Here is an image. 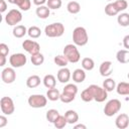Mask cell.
<instances>
[{
  "mask_svg": "<svg viewBox=\"0 0 129 129\" xmlns=\"http://www.w3.org/2000/svg\"><path fill=\"white\" fill-rule=\"evenodd\" d=\"M73 41L78 46H84L88 43L89 36H88V32H87L85 27L78 26L74 29V31H73Z\"/></svg>",
  "mask_w": 129,
  "mask_h": 129,
  "instance_id": "obj_1",
  "label": "cell"
},
{
  "mask_svg": "<svg viewBox=\"0 0 129 129\" xmlns=\"http://www.w3.org/2000/svg\"><path fill=\"white\" fill-rule=\"evenodd\" d=\"M63 55L68 58L69 62L72 63H76L80 60L81 58V53L79 51V49L77 48V45L74 43H69L63 47V51H62Z\"/></svg>",
  "mask_w": 129,
  "mask_h": 129,
  "instance_id": "obj_2",
  "label": "cell"
},
{
  "mask_svg": "<svg viewBox=\"0 0 129 129\" xmlns=\"http://www.w3.org/2000/svg\"><path fill=\"white\" fill-rule=\"evenodd\" d=\"M44 33L47 37H59L64 33V26L60 22L48 24L44 28Z\"/></svg>",
  "mask_w": 129,
  "mask_h": 129,
  "instance_id": "obj_3",
  "label": "cell"
},
{
  "mask_svg": "<svg viewBox=\"0 0 129 129\" xmlns=\"http://www.w3.org/2000/svg\"><path fill=\"white\" fill-rule=\"evenodd\" d=\"M121 102L118 99H112L108 101L104 107V113L108 117H112L121 110Z\"/></svg>",
  "mask_w": 129,
  "mask_h": 129,
  "instance_id": "obj_4",
  "label": "cell"
},
{
  "mask_svg": "<svg viewBox=\"0 0 129 129\" xmlns=\"http://www.w3.org/2000/svg\"><path fill=\"white\" fill-rule=\"evenodd\" d=\"M27 102L31 108H35V109L43 108L47 104V97L40 95V94H34V95L29 96Z\"/></svg>",
  "mask_w": 129,
  "mask_h": 129,
  "instance_id": "obj_5",
  "label": "cell"
},
{
  "mask_svg": "<svg viewBox=\"0 0 129 129\" xmlns=\"http://www.w3.org/2000/svg\"><path fill=\"white\" fill-rule=\"evenodd\" d=\"M5 22L10 26H15L22 20V13L18 9H11L5 15Z\"/></svg>",
  "mask_w": 129,
  "mask_h": 129,
  "instance_id": "obj_6",
  "label": "cell"
},
{
  "mask_svg": "<svg viewBox=\"0 0 129 129\" xmlns=\"http://www.w3.org/2000/svg\"><path fill=\"white\" fill-rule=\"evenodd\" d=\"M89 88L91 89L93 96H94V100L96 102L102 103L108 98V92L103 87H100L97 85H90Z\"/></svg>",
  "mask_w": 129,
  "mask_h": 129,
  "instance_id": "obj_7",
  "label": "cell"
},
{
  "mask_svg": "<svg viewBox=\"0 0 129 129\" xmlns=\"http://www.w3.org/2000/svg\"><path fill=\"white\" fill-rule=\"evenodd\" d=\"M0 107L4 115H11L15 110L14 102L10 97H2L0 100Z\"/></svg>",
  "mask_w": 129,
  "mask_h": 129,
  "instance_id": "obj_8",
  "label": "cell"
},
{
  "mask_svg": "<svg viewBox=\"0 0 129 129\" xmlns=\"http://www.w3.org/2000/svg\"><path fill=\"white\" fill-rule=\"evenodd\" d=\"M26 62H27L26 55L21 52L13 53L9 57V63L11 64L12 68H21V67L25 66Z\"/></svg>",
  "mask_w": 129,
  "mask_h": 129,
  "instance_id": "obj_9",
  "label": "cell"
},
{
  "mask_svg": "<svg viewBox=\"0 0 129 129\" xmlns=\"http://www.w3.org/2000/svg\"><path fill=\"white\" fill-rule=\"evenodd\" d=\"M22 48L27 51L30 55L32 54H36L38 52H40V45L38 42L31 40V39H25L22 42Z\"/></svg>",
  "mask_w": 129,
  "mask_h": 129,
  "instance_id": "obj_10",
  "label": "cell"
},
{
  "mask_svg": "<svg viewBox=\"0 0 129 129\" xmlns=\"http://www.w3.org/2000/svg\"><path fill=\"white\" fill-rule=\"evenodd\" d=\"M1 79L5 84H12L16 80V73L14 68H5L1 72Z\"/></svg>",
  "mask_w": 129,
  "mask_h": 129,
  "instance_id": "obj_11",
  "label": "cell"
},
{
  "mask_svg": "<svg viewBox=\"0 0 129 129\" xmlns=\"http://www.w3.org/2000/svg\"><path fill=\"white\" fill-rule=\"evenodd\" d=\"M72 75H71V71L68 68H61L60 70H58L57 74H56V79L59 83L61 84H67L70 79H71Z\"/></svg>",
  "mask_w": 129,
  "mask_h": 129,
  "instance_id": "obj_12",
  "label": "cell"
},
{
  "mask_svg": "<svg viewBox=\"0 0 129 129\" xmlns=\"http://www.w3.org/2000/svg\"><path fill=\"white\" fill-rule=\"evenodd\" d=\"M115 124L116 127L119 129H126L129 126V117L127 114L125 113H121L117 116L116 120H115Z\"/></svg>",
  "mask_w": 129,
  "mask_h": 129,
  "instance_id": "obj_13",
  "label": "cell"
},
{
  "mask_svg": "<svg viewBox=\"0 0 129 129\" xmlns=\"http://www.w3.org/2000/svg\"><path fill=\"white\" fill-rule=\"evenodd\" d=\"M99 72H100V75L102 77H109L112 72H113V69H112V62L110 60H105L103 61L101 64H100V68H99Z\"/></svg>",
  "mask_w": 129,
  "mask_h": 129,
  "instance_id": "obj_14",
  "label": "cell"
},
{
  "mask_svg": "<svg viewBox=\"0 0 129 129\" xmlns=\"http://www.w3.org/2000/svg\"><path fill=\"white\" fill-rule=\"evenodd\" d=\"M85 79H86V72L83 68L82 69H76L73 72V81L75 83L81 84L85 81Z\"/></svg>",
  "mask_w": 129,
  "mask_h": 129,
  "instance_id": "obj_15",
  "label": "cell"
},
{
  "mask_svg": "<svg viewBox=\"0 0 129 129\" xmlns=\"http://www.w3.org/2000/svg\"><path fill=\"white\" fill-rule=\"evenodd\" d=\"M116 58L122 64L128 63L129 62V50L128 49H120V50H118L117 53H116Z\"/></svg>",
  "mask_w": 129,
  "mask_h": 129,
  "instance_id": "obj_16",
  "label": "cell"
},
{
  "mask_svg": "<svg viewBox=\"0 0 129 129\" xmlns=\"http://www.w3.org/2000/svg\"><path fill=\"white\" fill-rule=\"evenodd\" d=\"M35 13H36V15H37L38 18H40V19H46L49 16V14H50V9L47 6H44V5L37 6V8L35 10Z\"/></svg>",
  "mask_w": 129,
  "mask_h": 129,
  "instance_id": "obj_17",
  "label": "cell"
},
{
  "mask_svg": "<svg viewBox=\"0 0 129 129\" xmlns=\"http://www.w3.org/2000/svg\"><path fill=\"white\" fill-rule=\"evenodd\" d=\"M64 117L68 121V124H76L79 121V115L75 110H68L64 113Z\"/></svg>",
  "mask_w": 129,
  "mask_h": 129,
  "instance_id": "obj_18",
  "label": "cell"
},
{
  "mask_svg": "<svg viewBox=\"0 0 129 129\" xmlns=\"http://www.w3.org/2000/svg\"><path fill=\"white\" fill-rule=\"evenodd\" d=\"M42 82H43L44 87L47 88V89L54 88L55 85H56V79H55V77L53 75H50V74L45 75L44 78H43V80H42Z\"/></svg>",
  "mask_w": 129,
  "mask_h": 129,
  "instance_id": "obj_19",
  "label": "cell"
},
{
  "mask_svg": "<svg viewBox=\"0 0 129 129\" xmlns=\"http://www.w3.org/2000/svg\"><path fill=\"white\" fill-rule=\"evenodd\" d=\"M40 78L37 76V75H32V76H29L26 80V86L30 89H33V88H36L40 85Z\"/></svg>",
  "mask_w": 129,
  "mask_h": 129,
  "instance_id": "obj_20",
  "label": "cell"
},
{
  "mask_svg": "<svg viewBox=\"0 0 129 129\" xmlns=\"http://www.w3.org/2000/svg\"><path fill=\"white\" fill-rule=\"evenodd\" d=\"M116 92L121 96H129V83L121 82L117 84Z\"/></svg>",
  "mask_w": 129,
  "mask_h": 129,
  "instance_id": "obj_21",
  "label": "cell"
},
{
  "mask_svg": "<svg viewBox=\"0 0 129 129\" xmlns=\"http://www.w3.org/2000/svg\"><path fill=\"white\" fill-rule=\"evenodd\" d=\"M27 30H28V29H27L24 25L19 24V25H15V26H14V28H13V30H12V33H13L14 37H16V38H21V37H23V36L27 33Z\"/></svg>",
  "mask_w": 129,
  "mask_h": 129,
  "instance_id": "obj_22",
  "label": "cell"
},
{
  "mask_svg": "<svg viewBox=\"0 0 129 129\" xmlns=\"http://www.w3.org/2000/svg\"><path fill=\"white\" fill-rule=\"evenodd\" d=\"M46 97H47V99H48L49 101L54 102V101L59 100V98H60V93H59V91H58L57 89H55V87H54V88H51V89H48V90H47V92H46Z\"/></svg>",
  "mask_w": 129,
  "mask_h": 129,
  "instance_id": "obj_23",
  "label": "cell"
},
{
  "mask_svg": "<svg viewBox=\"0 0 129 129\" xmlns=\"http://www.w3.org/2000/svg\"><path fill=\"white\" fill-rule=\"evenodd\" d=\"M67 10L71 14H77V13H79L81 11V5L77 1H71L67 5Z\"/></svg>",
  "mask_w": 129,
  "mask_h": 129,
  "instance_id": "obj_24",
  "label": "cell"
},
{
  "mask_svg": "<svg viewBox=\"0 0 129 129\" xmlns=\"http://www.w3.org/2000/svg\"><path fill=\"white\" fill-rule=\"evenodd\" d=\"M116 82L114 79L111 78H107L104 82H103V88L107 91V92H112L113 90H116Z\"/></svg>",
  "mask_w": 129,
  "mask_h": 129,
  "instance_id": "obj_25",
  "label": "cell"
},
{
  "mask_svg": "<svg viewBox=\"0 0 129 129\" xmlns=\"http://www.w3.org/2000/svg\"><path fill=\"white\" fill-rule=\"evenodd\" d=\"M117 22L120 26H123V27L128 26L129 25V13H126V12L120 13L117 17Z\"/></svg>",
  "mask_w": 129,
  "mask_h": 129,
  "instance_id": "obj_26",
  "label": "cell"
},
{
  "mask_svg": "<svg viewBox=\"0 0 129 129\" xmlns=\"http://www.w3.org/2000/svg\"><path fill=\"white\" fill-rule=\"evenodd\" d=\"M15 5L22 11H28L31 7V1L30 0H16Z\"/></svg>",
  "mask_w": 129,
  "mask_h": 129,
  "instance_id": "obj_27",
  "label": "cell"
},
{
  "mask_svg": "<svg viewBox=\"0 0 129 129\" xmlns=\"http://www.w3.org/2000/svg\"><path fill=\"white\" fill-rule=\"evenodd\" d=\"M82 68L85 71H92L95 68V62L91 57H84L82 59Z\"/></svg>",
  "mask_w": 129,
  "mask_h": 129,
  "instance_id": "obj_28",
  "label": "cell"
},
{
  "mask_svg": "<svg viewBox=\"0 0 129 129\" xmlns=\"http://www.w3.org/2000/svg\"><path fill=\"white\" fill-rule=\"evenodd\" d=\"M105 13L108 15V16H115L119 13L118 9L116 8L114 2H111V3H108L106 6H105Z\"/></svg>",
  "mask_w": 129,
  "mask_h": 129,
  "instance_id": "obj_29",
  "label": "cell"
},
{
  "mask_svg": "<svg viewBox=\"0 0 129 129\" xmlns=\"http://www.w3.org/2000/svg\"><path fill=\"white\" fill-rule=\"evenodd\" d=\"M53 61H54V63H55L56 66H58V67H60V68H64V67H67V64L69 63L68 58H67L63 54H57V55H55L54 58H53Z\"/></svg>",
  "mask_w": 129,
  "mask_h": 129,
  "instance_id": "obj_30",
  "label": "cell"
},
{
  "mask_svg": "<svg viewBox=\"0 0 129 129\" xmlns=\"http://www.w3.org/2000/svg\"><path fill=\"white\" fill-rule=\"evenodd\" d=\"M59 115H60V114L58 113L57 110H55V109H49V110H47V112H46V114H45V117H46V120H47L49 123H52V124H53L54 120H55Z\"/></svg>",
  "mask_w": 129,
  "mask_h": 129,
  "instance_id": "obj_31",
  "label": "cell"
},
{
  "mask_svg": "<svg viewBox=\"0 0 129 129\" xmlns=\"http://www.w3.org/2000/svg\"><path fill=\"white\" fill-rule=\"evenodd\" d=\"M30 60H31L33 66L37 67V66H40V64H42L44 62V56H43L42 53L38 52L36 54H32L31 57H30Z\"/></svg>",
  "mask_w": 129,
  "mask_h": 129,
  "instance_id": "obj_32",
  "label": "cell"
},
{
  "mask_svg": "<svg viewBox=\"0 0 129 129\" xmlns=\"http://www.w3.org/2000/svg\"><path fill=\"white\" fill-rule=\"evenodd\" d=\"M81 99L84 101V102H91L94 100V96H93V93L91 91V89L88 87L87 89H85L82 93H81Z\"/></svg>",
  "mask_w": 129,
  "mask_h": 129,
  "instance_id": "obj_33",
  "label": "cell"
},
{
  "mask_svg": "<svg viewBox=\"0 0 129 129\" xmlns=\"http://www.w3.org/2000/svg\"><path fill=\"white\" fill-rule=\"evenodd\" d=\"M27 34L29 35V37L31 38H38L40 35H41V30L39 27L33 25V26H30L27 30Z\"/></svg>",
  "mask_w": 129,
  "mask_h": 129,
  "instance_id": "obj_34",
  "label": "cell"
},
{
  "mask_svg": "<svg viewBox=\"0 0 129 129\" xmlns=\"http://www.w3.org/2000/svg\"><path fill=\"white\" fill-rule=\"evenodd\" d=\"M67 124H68V121H67L64 115H63V116H62V115H59V116L54 120V122H53L54 127L57 128V129H61V128L66 127Z\"/></svg>",
  "mask_w": 129,
  "mask_h": 129,
  "instance_id": "obj_35",
  "label": "cell"
},
{
  "mask_svg": "<svg viewBox=\"0 0 129 129\" xmlns=\"http://www.w3.org/2000/svg\"><path fill=\"white\" fill-rule=\"evenodd\" d=\"M62 92L71 94V95H77L78 94V87L75 84H67L62 90Z\"/></svg>",
  "mask_w": 129,
  "mask_h": 129,
  "instance_id": "obj_36",
  "label": "cell"
},
{
  "mask_svg": "<svg viewBox=\"0 0 129 129\" xmlns=\"http://www.w3.org/2000/svg\"><path fill=\"white\" fill-rule=\"evenodd\" d=\"M61 4H62L61 0H47V2H46V6L52 10L59 9L61 7Z\"/></svg>",
  "mask_w": 129,
  "mask_h": 129,
  "instance_id": "obj_37",
  "label": "cell"
},
{
  "mask_svg": "<svg viewBox=\"0 0 129 129\" xmlns=\"http://www.w3.org/2000/svg\"><path fill=\"white\" fill-rule=\"evenodd\" d=\"M75 98H76L75 95H71V94H68V93L62 92V93H60V98H59V100H60L62 103H71V102H73V101L75 100Z\"/></svg>",
  "mask_w": 129,
  "mask_h": 129,
  "instance_id": "obj_38",
  "label": "cell"
},
{
  "mask_svg": "<svg viewBox=\"0 0 129 129\" xmlns=\"http://www.w3.org/2000/svg\"><path fill=\"white\" fill-rule=\"evenodd\" d=\"M114 4H115V6H116V8L118 9L119 12L124 11L128 7V3H127L126 0H117V1L114 2Z\"/></svg>",
  "mask_w": 129,
  "mask_h": 129,
  "instance_id": "obj_39",
  "label": "cell"
},
{
  "mask_svg": "<svg viewBox=\"0 0 129 129\" xmlns=\"http://www.w3.org/2000/svg\"><path fill=\"white\" fill-rule=\"evenodd\" d=\"M9 53V47L6 43H0V54L7 56Z\"/></svg>",
  "mask_w": 129,
  "mask_h": 129,
  "instance_id": "obj_40",
  "label": "cell"
},
{
  "mask_svg": "<svg viewBox=\"0 0 129 129\" xmlns=\"http://www.w3.org/2000/svg\"><path fill=\"white\" fill-rule=\"evenodd\" d=\"M7 125V118L4 115L0 116V128H3Z\"/></svg>",
  "mask_w": 129,
  "mask_h": 129,
  "instance_id": "obj_41",
  "label": "cell"
},
{
  "mask_svg": "<svg viewBox=\"0 0 129 129\" xmlns=\"http://www.w3.org/2000/svg\"><path fill=\"white\" fill-rule=\"evenodd\" d=\"M7 9V3L5 2V0H0V12L3 13L5 12Z\"/></svg>",
  "mask_w": 129,
  "mask_h": 129,
  "instance_id": "obj_42",
  "label": "cell"
},
{
  "mask_svg": "<svg viewBox=\"0 0 129 129\" xmlns=\"http://www.w3.org/2000/svg\"><path fill=\"white\" fill-rule=\"evenodd\" d=\"M123 45H124V47L126 49L129 50V34L124 36V38H123Z\"/></svg>",
  "mask_w": 129,
  "mask_h": 129,
  "instance_id": "obj_43",
  "label": "cell"
},
{
  "mask_svg": "<svg viewBox=\"0 0 129 129\" xmlns=\"http://www.w3.org/2000/svg\"><path fill=\"white\" fill-rule=\"evenodd\" d=\"M32 1H33V4L36 6H41L47 2V0H32Z\"/></svg>",
  "mask_w": 129,
  "mask_h": 129,
  "instance_id": "obj_44",
  "label": "cell"
},
{
  "mask_svg": "<svg viewBox=\"0 0 129 129\" xmlns=\"http://www.w3.org/2000/svg\"><path fill=\"white\" fill-rule=\"evenodd\" d=\"M0 67H4L6 63V56L5 55H1L0 54Z\"/></svg>",
  "mask_w": 129,
  "mask_h": 129,
  "instance_id": "obj_45",
  "label": "cell"
},
{
  "mask_svg": "<svg viewBox=\"0 0 129 129\" xmlns=\"http://www.w3.org/2000/svg\"><path fill=\"white\" fill-rule=\"evenodd\" d=\"M74 128L75 129H86L87 127H86V125H84V124H76L75 126H74Z\"/></svg>",
  "mask_w": 129,
  "mask_h": 129,
  "instance_id": "obj_46",
  "label": "cell"
},
{
  "mask_svg": "<svg viewBox=\"0 0 129 129\" xmlns=\"http://www.w3.org/2000/svg\"><path fill=\"white\" fill-rule=\"evenodd\" d=\"M15 1H16V0H8V2L11 3V4H15Z\"/></svg>",
  "mask_w": 129,
  "mask_h": 129,
  "instance_id": "obj_47",
  "label": "cell"
},
{
  "mask_svg": "<svg viewBox=\"0 0 129 129\" xmlns=\"http://www.w3.org/2000/svg\"><path fill=\"white\" fill-rule=\"evenodd\" d=\"M127 78H128V80H129V73L127 74Z\"/></svg>",
  "mask_w": 129,
  "mask_h": 129,
  "instance_id": "obj_48",
  "label": "cell"
},
{
  "mask_svg": "<svg viewBox=\"0 0 129 129\" xmlns=\"http://www.w3.org/2000/svg\"><path fill=\"white\" fill-rule=\"evenodd\" d=\"M107 1H112V0H107Z\"/></svg>",
  "mask_w": 129,
  "mask_h": 129,
  "instance_id": "obj_49",
  "label": "cell"
}]
</instances>
